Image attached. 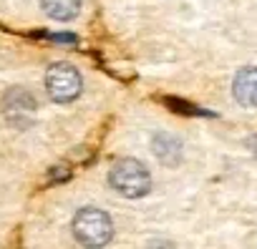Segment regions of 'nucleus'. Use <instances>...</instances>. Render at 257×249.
Instances as JSON below:
<instances>
[{
  "label": "nucleus",
  "instance_id": "nucleus-7",
  "mask_svg": "<svg viewBox=\"0 0 257 249\" xmlns=\"http://www.w3.org/2000/svg\"><path fill=\"white\" fill-rule=\"evenodd\" d=\"M41 8L48 18H53L58 23H68L78 16L81 0H41Z\"/></svg>",
  "mask_w": 257,
  "mask_h": 249
},
{
  "label": "nucleus",
  "instance_id": "nucleus-2",
  "mask_svg": "<svg viewBox=\"0 0 257 249\" xmlns=\"http://www.w3.org/2000/svg\"><path fill=\"white\" fill-rule=\"evenodd\" d=\"M108 184L126 199H142L152 191V174L137 159H118L108 171Z\"/></svg>",
  "mask_w": 257,
  "mask_h": 249
},
{
  "label": "nucleus",
  "instance_id": "nucleus-5",
  "mask_svg": "<svg viewBox=\"0 0 257 249\" xmlns=\"http://www.w3.org/2000/svg\"><path fill=\"white\" fill-rule=\"evenodd\" d=\"M232 96L244 108H257V68L244 66L232 81Z\"/></svg>",
  "mask_w": 257,
  "mask_h": 249
},
{
  "label": "nucleus",
  "instance_id": "nucleus-4",
  "mask_svg": "<svg viewBox=\"0 0 257 249\" xmlns=\"http://www.w3.org/2000/svg\"><path fill=\"white\" fill-rule=\"evenodd\" d=\"M36 108H38V103H36L33 93L21 88V86H13L3 96V113L13 123H18V126H26V123L31 121V116L36 113Z\"/></svg>",
  "mask_w": 257,
  "mask_h": 249
},
{
  "label": "nucleus",
  "instance_id": "nucleus-3",
  "mask_svg": "<svg viewBox=\"0 0 257 249\" xmlns=\"http://www.w3.org/2000/svg\"><path fill=\"white\" fill-rule=\"evenodd\" d=\"M83 78L76 66L71 63H53L46 71V91L56 103H71L81 96Z\"/></svg>",
  "mask_w": 257,
  "mask_h": 249
},
{
  "label": "nucleus",
  "instance_id": "nucleus-6",
  "mask_svg": "<svg viewBox=\"0 0 257 249\" xmlns=\"http://www.w3.org/2000/svg\"><path fill=\"white\" fill-rule=\"evenodd\" d=\"M152 151L164 166H177L182 161V141L174 134L159 131L152 136Z\"/></svg>",
  "mask_w": 257,
  "mask_h": 249
},
{
  "label": "nucleus",
  "instance_id": "nucleus-8",
  "mask_svg": "<svg viewBox=\"0 0 257 249\" xmlns=\"http://www.w3.org/2000/svg\"><path fill=\"white\" fill-rule=\"evenodd\" d=\"M147 249H174V244L167 241V239H157V241H152Z\"/></svg>",
  "mask_w": 257,
  "mask_h": 249
},
{
  "label": "nucleus",
  "instance_id": "nucleus-1",
  "mask_svg": "<svg viewBox=\"0 0 257 249\" xmlns=\"http://www.w3.org/2000/svg\"><path fill=\"white\" fill-rule=\"evenodd\" d=\"M73 236L86 249H101L113 239V221L103 209L83 206L73 216Z\"/></svg>",
  "mask_w": 257,
  "mask_h": 249
}]
</instances>
